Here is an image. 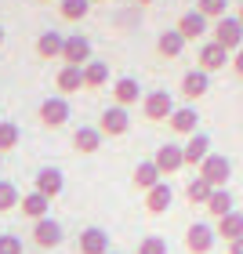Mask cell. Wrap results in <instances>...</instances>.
Returning a JSON list of instances; mask_svg holds the SVG:
<instances>
[{
    "mask_svg": "<svg viewBox=\"0 0 243 254\" xmlns=\"http://www.w3.org/2000/svg\"><path fill=\"white\" fill-rule=\"evenodd\" d=\"M175 95L171 91H145V98H142V117L149 124H167L171 117H175Z\"/></svg>",
    "mask_w": 243,
    "mask_h": 254,
    "instance_id": "cell-1",
    "label": "cell"
},
{
    "mask_svg": "<svg viewBox=\"0 0 243 254\" xmlns=\"http://www.w3.org/2000/svg\"><path fill=\"white\" fill-rule=\"evenodd\" d=\"M196 178H203L211 189H229V178H233V164H229V156L211 153L200 167H196Z\"/></svg>",
    "mask_w": 243,
    "mask_h": 254,
    "instance_id": "cell-2",
    "label": "cell"
},
{
    "mask_svg": "<svg viewBox=\"0 0 243 254\" xmlns=\"http://www.w3.org/2000/svg\"><path fill=\"white\" fill-rule=\"evenodd\" d=\"M211 40H214V44H222L229 55H236V51L243 48V22H240L236 15L218 18L214 26H211Z\"/></svg>",
    "mask_w": 243,
    "mask_h": 254,
    "instance_id": "cell-3",
    "label": "cell"
},
{
    "mask_svg": "<svg viewBox=\"0 0 243 254\" xmlns=\"http://www.w3.org/2000/svg\"><path fill=\"white\" fill-rule=\"evenodd\" d=\"M214 244H218L214 225H207V222H192L189 229H185V251H189V254H211Z\"/></svg>",
    "mask_w": 243,
    "mask_h": 254,
    "instance_id": "cell-4",
    "label": "cell"
},
{
    "mask_svg": "<svg viewBox=\"0 0 243 254\" xmlns=\"http://www.w3.org/2000/svg\"><path fill=\"white\" fill-rule=\"evenodd\" d=\"M225 62H233V55H229L222 44H214V40H203L200 48H196V69H203L207 76L218 73V69H225Z\"/></svg>",
    "mask_w": 243,
    "mask_h": 254,
    "instance_id": "cell-5",
    "label": "cell"
},
{
    "mask_svg": "<svg viewBox=\"0 0 243 254\" xmlns=\"http://www.w3.org/2000/svg\"><path fill=\"white\" fill-rule=\"evenodd\" d=\"M211 26H214V22H211V18H203L200 11L192 7V11H185V15L178 18V26H175V29L182 33V40H185V44H189V40H200V44H203L207 37H211Z\"/></svg>",
    "mask_w": 243,
    "mask_h": 254,
    "instance_id": "cell-6",
    "label": "cell"
},
{
    "mask_svg": "<svg viewBox=\"0 0 243 254\" xmlns=\"http://www.w3.org/2000/svg\"><path fill=\"white\" fill-rule=\"evenodd\" d=\"M153 164H156L160 175H178V171L185 167V153H182V145H178V142H164V145H156Z\"/></svg>",
    "mask_w": 243,
    "mask_h": 254,
    "instance_id": "cell-7",
    "label": "cell"
},
{
    "mask_svg": "<svg viewBox=\"0 0 243 254\" xmlns=\"http://www.w3.org/2000/svg\"><path fill=\"white\" fill-rule=\"evenodd\" d=\"M207 91H211V76L203 73V69H189V73L182 76L178 84V95L185 98V106H192V102H200Z\"/></svg>",
    "mask_w": 243,
    "mask_h": 254,
    "instance_id": "cell-8",
    "label": "cell"
},
{
    "mask_svg": "<svg viewBox=\"0 0 243 254\" xmlns=\"http://www.w3.org/2000/svg\"><path fill=\"white\" fill-rule=\"evenodd\" d=\"M98 131L106 134V138H120L131 131V117H127V109L123 106H109V109H102V117H98Z\"/></svg>",
    "mask_w": 243,
    "mask_h": 254,
    "instance_id": "cell-9",
    "label": "cell"
},
{
    "mask_svg": "<svg viewBox=\"0 0 243 254\" xmlns=\"http://www.w3.org/2000/svg\"><path fill=\"white\" fill-rule=\"evenodd\" d=\"M69 117H73V109H69V98L51 95V98L40 102V124H44V127H62Z\"/></svg>",
    "mask_w": 243,
    "mask_h": 254,
    "instance_id": "cell-10",
    "label": "cell"
},
{
    "mask_svg": "<svg viewBox=\"0 0 243 254\" xmlns=\"http://www.w3.org/2000/svg\"><path fill=\"white\" fill-rule=\"evenodd\" d=\"M113 106H138V102L145 98V91H142V84H138L134 76H120V80H113Z\"/></svg>",
    "mask_w": 243,
    "mask_h": 254,
    "instance_id": "cell-11",
    "label": "cell"
},
{
    "mask_svg": "<svg viewBox=\"0 0 243 254\" xmlns=\"http://www.w3.org/2000/svg\"><path fill=\"white\" fill-rule=\"evenodd\" d=\"M62 240H65V229L55 222V218H40V222H33V244L37 247H62Z\"/></svg>",
    "mask_w": 243,
    "mask_h": 254,
    "instance_id": "cell-12",
    "label": "cell"
},
{
    "mask_svg": "<svg viewBox=\"0 0 243 254\" xmlns=\"http://www.w3.org/2000/svg\"><path fill=\"white\" fill-rule=\"evenodd\" d=\"M62 62H65V65H76V69H84V65L91 62V40L84 37V33H73V37H65Z\"/></svg>",
    "mask_w": 243,
    "mask_h": 254,
    "instance_id": "cell-13",
    "label": "cell"
},
{
    "mask_svg": "<svg viewBox=\"0 0 243 254\" xmlns=\"http://www.w3.org/2000/svg\"><path fill=\"white\" fill-rule=\"evenodd\" d=\"M211 145H214V142H211V138H207L203 131H196L192 138H185V145H182V153H185V167H200L203 160L214 153Z\"/></svg>",
    "mask_w": 243,
    "mask_h": 254,
    "instance_id": "cell-14",
    "label": "cell"
},
{
    "mask_svg": "<svg viewBox=\"0 0 243 254\" xmlns=\"http://www.w3.org/2000/svg\"><path fill=\"white\" fill-rule=\"evenodd\" d=\"M76 251H80V254H109V233H106L102 225L84 229L80 240H76Z\"/></svg>",
    "mask_w": 243,
    "mask_h": 254,
    "instance_id": "cell-15",
    "label": "cell"
},
{
    "mask_svg": "<svg viewBox=\"0 0 243 254\" xmlns=\"http://www.w3.org/2000/svg\"><path fill=\"white\" fill-rule=\"evenodd\" d=\"M37 189L40 196H48V200H55V196H62V189H65V175L59 167H40L37 171Z\"/></svg>",
    "mask_w": 243,
    "mask_h": 254,
    "instance_id": "cell-16",
    "label": "cell"
},
{
    "mask_svg": "<svg viewBox=\"0 0 243 254\" xmlns=\"http://www.w3.org/2000/svg\"><path fill=\"white\" fill-rule=\"evenodd\" d=\"M167 127H171L175 134H182V138H192L196 127H200V113H196V106H178L175 117L167 120Z\"/></svg>",
    "mask_w": 243,
    "mask_h": 254,
    "instance_id": "cell-17",
    "label": "cell"
},
{
    "mask_svg": "<svg viewBox=\"0 0 243 254\" xmlns=\"http://www.w3.org/2000/svg\"><path fill=\"white\" fill-rule=\"evenodd\" d=\"M131 182H134V189H138V192H149V189H156L164 178H160V171H156L153 160H138L134 171H131Z\"/></svg>",
    "mask_w": 243,
    "mask_h": 254,
    "instance_id": "cell-18",
    "label": "cell"
},
{
    "mask_svg": "<svg viewBox=\"0 0 243 254\" xmlns=\"http://www.w3.org/2000/svg\"><path fill=\"white\" fill-rule=\"evenodd\" d=\"M102 142H106V134H102L98 127H76V131H73V149H76V153H84V156L98 153Z\"/></svg>",
    "mask_w": 243,
    "mask_h": 254,
    "instance_id": "cell-19",
    "label": "cell"
},
{
    "mask_svg": "<svg viewBox=\"0 0 243 254\" xmlns=\"http://www.w3.org/2000/svg\"><path fill=\"white\" fill-rule=\"evenodd\" d=\"M171 203H175V189H171L167 182H160L156 189H149V192H145V211L153 214V218H156V214H167V207H171Z\"/></svg>",
    "mask_w": 243,
    "mask_h": 254,
    "instance_id": "cell-20",
    "label": "cell"
},
{
    "mask_svg": "<svg viewBox=\"0 0 243 254\" xmlns=\"http://www.w3.org/2000/svg\"><path fill=\"white\" fill-rule=\"evenodd\" d=\"M214 233H218V240H225V244H236V240H243V214L233 211V214L218 218V222H214Z\"/></svg>",
    "mask_w": 243,
    "mask_h": 254,
    "instance_id": "cell-21",
    "label": "cell"
},
{
    "mask_svg": "<svg viewBox=\"0 0 243 254\" xmlns=\"http://www.w3.org/2000/svg\"><path fill=\"white\" fill-rule=\"evenodd\" d=\"M18 207H22V214H26V218H33V222H40V218H51V200H48V196H40L37 189L22 196Z\"/></svg>",
    "mask_w": 243,
    "mask_h": 254,
    "instance_id": "cell-22",
    "label": "cell"
},
{
    "mask_svg": "<svg viewBox=\"0 0 243 254\" xmlns=\"http://www.w3.org/2000/svg\"><path fill=\"white\" fill-rule=\"evenodd\" d=\"M55 84H59V95H62V98L76 95V91L84 87V69H76V65H62V69H59V76H55Z\"/></svg>",
    "mask_w": 243,
    "mask_h": 254,
    "instance_id": "cell-23",
    "label": "cell"
},
{
    "mask_svg": "<svg viewBox=\"0 0 243 254\" xmlns=\"http://www.w3.org/2000/svg\"><path fill=\"white\" fill-rule=\"evenodd\" d=\"M106 84H109V65L102 59H91L84 65V91H102Z\"/></svg>",
    "mask_w": 243,
    "mask_h": 254,
    "instance_id": "cell-24",
    "label": "cell"
},
{
    "mask_svg": "<svg viewBox=\"0 0 243 254\" xmlns=\"http://www.w3.org/2000/svg\"><path fill=\"white\" fill-rule=\"evenodd\" d=\"M62 48H65V37L59 29H48L37 37V55L40 59H62Z\"/></svg>",
    "mask_w": 243,
    "mask_h": 254,
    "instance_id": "cell-25",
    "label": "cell"
},
{
    "mask_svg": "<svg viewBox=\"0 0 243 254\" xmlns=\"http://www.w3.org/2000/svg\"><path fill=\"white\" fill-rule=\"evenodd\" d=\"M156 51H160V59H178V55L185 51L182 33H178V29H164V33L156 37Z\"/></svg>",
    "mask_w": 243,
    "mask_h": 254,
    "instance_id": "cell-26",
    "label": "cell"
},
{
    "mask_svg": "<svg viewBox=\"0 0 243 254\" xmlns=\"http://www.w3.org/2000/svg\"><path fill=\"white\" fill-rule=\"evenodd\" d=\"M233 203H236V200H233V192H229V189H214V192H211V200H207V214H211L214 222H218V218H225V214H233V211H236Z\"/></svg>",
    "mask_w": 243,
    "mask_h": 254,
    "instance_id": "cell-27",
    "label": "cell"
},
{
    "mask_svg": "<svg viewBox=\"0 0 243 254\" xmlns=\"http://www.w3.org/2000/svg\"><path fill=\"white\" fill-rule=\"evenodd\" d=\"M87 11H91V0H59V15H62L65 22L87 18Z\"/></svg>",
    "mask_w": 243,
    "mask_h": 254,
    "instance_id": "cell-28",
    "label": "cell"
},
{
    "mask_svg": "<svg viewBox=\"0 0 243 254\" xmlns=\"http://www.w3.org/2000/svg\"><path fill=\"white\" fill-rule=\"evenodd\" d=\"M211 192H214V189L207 186L203 178H192L189 186H185V200H189L192 207H196V203H200V207H207V200H211Z\"/></svg>",
    "mask_w": 243,
    "mask_h": 254,
    "instance_id": "cell-29",
    "label": "cell"
},
{
    "mask_svg": "<svg viewBox=\"0 0 243 254\" xmlns=\"http://www.w3.org/2000/svg\"><path fill=\"white\" fill-rule=\"evenodd\" d=\"M22 142V131H18V124H11V120H0V153H11Z\"/></svg>",
    "mask_w": 243,
    "mask_h": 254,
    "instance_id": "cell-30",
    "label": "cell"
},
{
    "mask_svg": "<svg viewBox=\"0 0 243 254\" xmlns=\"http://www.w3.org/2000/svg\"><path fill=\"white\" fill-rule=\"evenodd\" d=\"M196 11H200L203 18L218 22V18H225V15H229V0H196Z\"/></svg>",
    "mask_w": 243,
    "mask_h": 254,
    "instance_id": "cell-31",
    "label": "cell"
},
{
    "mask_svg": "<svg viewBox=\"0 0 243 254\" xmlns=\"http://www.w3.org/2000/svg\"><path fill=\"white\" fill-rule=\"evenodd\" d=\"M18 203H22V196H18V189H15V182H0V214L15 211Z\"/></svg>",
    "mask_w": 243,
    "mask_h": 254,
    "instance_id": "cell-32",
    "label": "cell"
},
{
    "mask_svg": "<svg viewBox=\"0 0 243 254\" xmlns=\"http://www.w3.org/2000/svg\"><path fill=\"white\" fill-rule=\"evenodd\" d=\"M138 254H167V240L156 236V233H149V236L138 240Z\"/></svg>",
    "mask_w": 243,
    "mask_h": 254,
    "instance_id": "cell-33",
    "label": "cell"
},
{
    "mask_svg": "<svg viewBox=\"0 0 243 254\" xmlns=\"http://www.w3.org/2000/svg\"><path fill=\"white\" fill-rule=\"evenodd\" d=\"M0 254H22V240L4 233V236H0Z\"/></svg>",
    "mask_w": 243,
    "mask_h": 254,
    "instance_id": "cell-34",
    "label": "cell"
},
{
    "mask_svg": "<svg viewBox=\"0 0 243 254\" xmlns=\"http://www.w3.org/2000/svg\"><path fill=\"white\" fill-rule=\"evenodd\" d=\"M233 73H236V76L243 80V48H240V51L233 55Z\"/></svg>",
    "mask_w": 243,
    "mask_h": 254,
    "instance_id": "cell-35",
    "label": "cell"
},
{
    "mask_svg": "<svg viewBox=\"0 0 243 254\" xmlns=\"http://www.w3.org/2000/svg\"><path fill=\"white\" fill-rule=\"evenodd\" d=\"M225 254H243V240H236V244H229V251Z\"/></svg>",
    "mask_w": 243,
    "mask_h": 254,
    "instance_id": "cell-36",
    "label": "cell"
},
{
    "mask_svg": "<svg viewBox=\"0 0 243 254\" xmlns=\"http://www.w3.org/2000/svg\"><path fill=\"white\" fill-rule=\"evenodd\" d=\"M4 40H7V33H4V26H0V48H4Z\"/></svg>",
    "mask_w": 243,
    "mask_h": 254,
    "instance_id": "cell-37",
    "label": "cell"
},
{
    "mask_svg": "<svg viewBox=\"0 0 243 254\" xmlns=\"http://www.w3.org/2000/svg\"><path fill=\"white\" fill-rule=\"evenodd\" d=\"M236 18H240V22H243V0H240V15H236Z\"/></svg>",
    "mask_w": 243,
    "mask_h": 254,
    "instance_id": "cell-38",
    "label": "cell"
},
{
    "mask_svg": "<svg viewBox=\"0 0 243 254\" xmlns=\"http://www.w3.org/2000/svg\"><path fill=\"white\" fill-rule=\"evenodd\" d=\"M138 4H156V0H138Z\"/></svg>",
    "mask_w": 243,
    "mask_h": 254,
    "instance_id": "cell-39",
    "label": "cell"
},
{
    "mask_svg": "<svg viewBox=\"0 0 243 254\" xmlns=\"http://www.w3.org/2000/svg\"><path fill=\"white\" fill-rule=\"evenodd\" d=\"M0 164H4V153H0Z\"/></svg>",
    "mask_w": 243,
    "mask_h": 254,
    "instance_id": "cell-40",
    "label": "cell"
},
{
    "mask_svg": "<svg viewBox=\"0 0 243 254\" xmlns=\"http://www.w3.org/2000/svg\"><path fill=\"white\" fill-rule=\"evenodd\" d=\"M91 4H102V0H91Z\"/></svg>",
    "mask_w": 243,
    "mask_h": 254,
    "instance_id": "cell-41",
    "label": "cell"
},
{
    "mask_svg": "<svg viewBox=\"0 0 243 254\" xmlns=\"http://www.w3.org/2000/svg\"><path fill=\"white\" fill-rule=\"evenodd\" d=\"M40 4H51V0H40Z\"/></svg>",
    "mask_w": 243,
    "mask_h": 254,
    "instance_id": "cell-42",
    "label": "cell"
},
{
    "mask_svg": "<svg viewBox=\"0 0 243 254\" xmlns=\"http://www.w3.org/2000/svg\"><path fill=\"white\" fill-rule=\"evenodd\" d=\"M109 254H117V251H109Z\"/></svg>",
    "mask_w": 243,
    "mask_h": 254,
    "instance_id": "cell-43",
    "label": "cell"
}]
</instances>
